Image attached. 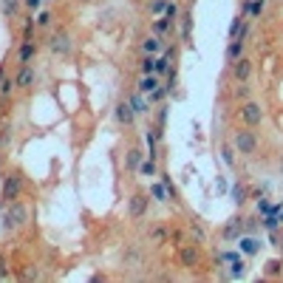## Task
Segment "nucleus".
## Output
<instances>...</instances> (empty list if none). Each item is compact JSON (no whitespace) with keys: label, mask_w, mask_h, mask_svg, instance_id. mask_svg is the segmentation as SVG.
<instances>
[{"label":"nucleus","mask_w":283,"mask_h":283,"mask_svg":"<svg viewBox=\"0 0 283 283\" xmlns=\"http://www.w3.org/2000/svg\"><path fill=\"white\" fill-rule=\"evenodd\" d=\"M161 176V184L167 187V195H170V201H176L178 193H176V184H173V178H170V173H159Z\"/></svg>","instance_id":"393cba45"},{"label":"nucleus","mask_w":283,"mask_h":283,"mask_svg":"<svg viewBox=\"0 0 283 283\" xmlns=\"http://www.w3.org/2000/svg\"><path fill=\"white\" fill-rule=\"evenodd\" d=\"M232 77H235V82H247L252 77V60L241 57L238 62H232Z\"/></svg>","instance_id":"6e6552de"},{"label":"nucleus","mask_w":283,"mask_h":283,"mask_svg":"<svg viewBox=\"0 0 283 283\" xmlns=\"http://www.w3.org/2000/svg\"><path fill=\"white\" fill-rule=\"evenodd\" d=\"M0 144H3V136H0Z\"/></svg>","instance_id":"37998d69"},{"label":"nucleus","mask_w":283,"mask_h":283,"mask_svg":"<svg viewBox=\"0 0 283 283\" xmlns=\"http://www.w3.org/2000/svg\"><path fill=\"white\" fill-rule=\"evenodd\" d=\"M167 235H170V232L164 230V227H153V230H150V241L156 244V247H159V244H164V241H167Z\"/></svg>","instance_id":"a878e982"},{"label":"nucleus","mask_w":283,"mask_h":283,"mask_svg":"<svg viewBox=\"0 0 283 283\" xmlns=\"http://www.w3.org/2000/svg\"><path fill=\"white\" fill-rule=\"evenodd\" d=\"M164 97H167V88H164V85H159V88L153 91V94H147V99H150V105H153V102H161Z\"/></svg>","instance_id":"f704fd0d"},{"label":"nucleus","mask_w":283,"mask_h":283,"mask_svg":"<svg viewBox=\"0 0 283 283\" xmlns=\"http://www.w3.org/2000/svg\"><path fill=\"white\" fill-rule=\"evenodd\" d=\"M278 269H281V264H278V261H272V264H269V269H266V272H269V275H278Z\"/></svg>","instance_id":"79ce46f5"},{"label":"nucleus","mask_w":283,"mask_h":283,"mask_svg":"<svg viewBox=\"0 0 283 283\" xmlns=\"http://www.w3.org/2000/svg\"><path fill=\"white\" fill-rule=\"evenodd\" d=\"M221 159L227 161L230 167H235V147H232V144H224L221 147Z\"/></svg>","instance_id":"c85d7f7f"},{"label":"nucleus","mask_w":283,"mask_h":283,"mask_svg":"<svg viewBox=\"0 0 283 283\" xmlns=\"http://www.w3.org/2000/svg\"><path fill=\"white\" fill-rule=\"evenodd\" d=\"M48 48H51L57 57H68L71 48H74V40H71L68 31H57V34L48 37Z\"/></svg>","instance_id":"20e7f679"},{"label":"nucleus","mask_w":283,"mask_h":283,"mask_svg":"<svg viewBox=\"0 0 283 283\" xmlns=\"http://www.w3.org/2000/svg\"><path fill=\"white\" fill-rule=\"evenodd\" d=\"M114 119H116L119 125H125V128H131V125L136 122V111H133L131 99H122V102L114 108Z\"/></svg>","instance_id":"0eeeda50"},{"label":"nucleus","mask_w":283,"mask_h":283,"mask_svg":"<svg viewBox=\"0 0 283 283\" xmlns=\"http://www.w3.org/2000/svg\"><path fill=\"white\" fill-rule=\"evenodd\" d=\"M139 71L142 74H156V57H153V54H144L142 62H139Z\"/></svg>","instance_id":"5701e85b"},{"label":"nucleus","mask_w":283,"mask_h":283,"mask_svg":"<svg viewBox=\"0 0 283 283\" xmlns=\"http://www.w3.org/2000/svg\"><path fill=\"white\" fill-rule=\"evenodd\" d=\"M125 266H142V252L139 249H133V247L125 249Z\"/></svg>","instance_id":"4be33fe9"},{"label":"nucleus","mask_w":283,"mask_h":283,"mask_svg":"<svg viewBox=\"0 0 283 283\" xmlns=\"http://www.w3.org/2000/svg\"><path fill=\"white\" fill-rule=\"evenodd\" d=\"M14 82H17V88H20V91L31 88V85H34V71L28 68V65H20V71H17V77H14Z\"/></svg>","instance_id":"ddd939ff"},{"label":"nucleus","mask_w":283,"mask_h":283,"mask_svg":"<svg viewBox=\"0 0 283 283\" xmlns=\"http://www.w3.org/2000/svg\"><path fill=\"white\" fill-rule=\"evenodd\" d=\"M178 261H181V266L193 269V266H198L201 255H198V249H195V247H181V252H178Z\"/></svg>","instance_id":"9b49d317"},{"label":"nucleus","mask_w":283,"mask_h":283,"mask_svg":"<svg viewBox=\"0 0 283 283\" xmlns=\"http://www.w3.org/2000/svg\"><path fill=\"white\" fill-rule=\"evenodd\" d=\"M190 232H193L198 241H207V235H204V230L198 227V221H190Z\"/></svg>","instance_id":"58836bf2"},{"label":"nucleus","mask_w":283,"mask_h":283,"mask_svg":"<svg viewBox=\"0 0 283 283\" xmlns=\"http://www.w3.org/2000/svg\"><path fill=\"white\" fill-rule=\"evenodd\" d=\"M23 3H26L31 11H40V3H43V0H23Z\"/></svg>","instance_id":"a19ab883"},{"label":"nucleus","mask_w":283,"mask_h":283,"mask_svg":"<svg viewBox=\"0 0 283 283\" xmlns=\"http://www.w3.org/2000/svg\"><path fill=\"white\" fill-rule=\"evenodd\" d=\"M167 3H170V0H153V3H150V14H153V17H164Z\"/></svg>","instance_id":"cd10ccee"},{"label":"nucleus","mask_w":283,"mask_h":283,"mask_svg":"<svg viewBox=\"0 0 283 283\" xmlns=\"http://www.w3.org/2000/svg\"><path fill=\"white\" fill-rule=\"evenodd\" d=\"M144 156H147V153H142L139 147H131V150H128V156H125V164H128V170H133V173H136V167L142 164V159H144Z\"/></svg>","instance_id":"a211bd4d"},{"label":"nucleus","mask_w":283,"mask_h":283,"mask_svg":"<svg viewBox=\"0 0 283 283\" xmlns=\"http://www.w3.org/2000/svg\"><path fill=\"white\" fill-rule=\"evenodd\" d=\"M37 57V43H31V40H26V43L17 48V62L20 65H28V62Z\"/></svg>","instance_id":"f8f14e48"},{"label":"nucleus","mask_w":283,"mask_h":283,"mask_svg":"<svg viewBox=\"0 0 283 283\" xmlns=\"http://www.w3.org/2000/svg\"><path fill=\"white\" fill-rule=\"evenodd\" d=\"M235 97H238V99H244V102L249 99V85H247V82H241V85H235Z\"/></svg>","instance_id":"e433bc0d"},{"label":"nucleus","mask_w":283,"mask_h":283,"mask_svg":"<svg viewBox=\"0 0 283 283\" xmlns=\"http://www.w3.org/2000/svg\"><path fill=\"white\" fill-rule=\"evenodd\" d=\"M147 207H150V198L144 193H133L131 201H128V215H131L133 221H139V218H144L147 215Z\"/></svg>","instance_id":"39448f33"},{"label":"nucleus","mask_w":283,"mask_h":283,"mask_svg":"<svg viewBox=\"0 0 283 283\" xmlns=\"http://www.w3.org/2000/svg\"><path fill=\"white\" fill-rule=\"evenodd\" d=\"M238 114H241V119H244L247 128H258V125L264 122V108H261V102H255V99H247V102L238 108Z\"/></svg>","instance_id":"7ed1b4c3"},{"label":"nucleus","mask_w":283,"mask_h":283,"mask_svg":"<svg viewBox=\"0 0 283 283\" xmlns=\"http://www.w3.org/2000/svg\"><path fill=\"white\" fill-rule=\"evenodd\" d=\"M51 17H54V14H51L48 9L37 11V20H34V23H37V28H48V26H51Z\"/></svg>","instance_id":"bb28decb"},{"label":"nucleus","mask_w":283,"mask_h":283,"mask_svg":"<svg viewBox=\"0 0 283 283\" xmlns=\"http://www.w3.org/2000/svg\"><path fill=\"white\" fill-rule=\"evenodd\" d=\"M37 28V23H34V17H26V23H23V34H26V40L31 37V31Z\"/></svg>","instance_id":"4c0bfd02"},{"label":"nucleus","mask_w":283,"mask_h":283,"mask_svg":"<svg viewBox=\"0 0 283 283\" xmlns=\"http://www.w3.org/2000/svg\"><path fill=\"white\" fill-rule=\"evenodd\" d=\"M14 85H17V82L11 80V77H6V80L0 82V97L6 99V97H9V94H11V88H14Z\"/></svg>","instance_id":"72a5a7b5"},{"label":"nucleus","mask_w":283,"mask_h":283,"mask_svg":"<svg viewBox=\"0 0 283 283\" xmlns=\"http://www.w3.org/2000/svg\"><path fill=\"white\" fill-rule=\"evenodd\" d=\"M136 173H139L142 178H153V176H159V167H156V159H142V164L136 167Z\"/></svg>","instance_id":"dca6fc26"},{"label":"nucleus","mask_w":283,"mask_h":283,"mask_svg":"<svg viewBox=\"0 0 283 283\" xmlns=\"http://www.w3.org/2000/svg\"><path fill=\"white\" fill-rule=\"evenodd\" d=\"M161 45H164V40H161L159 34H150L142 40V54H159Z\"/></svg>","instance_id":"2eb2a0df"},{"label":"nucleus","mask_w":283,"mask_h":283,"mask_svg":"<svg viewBox=\"0 0 283 283\" xmlns=\"http://www.w3.org/2000/svg\"><path fill=\"white\" fill-rule=\"evenodd\" d=\"M131 105H133V111H136V116H144V114H150V99L144 97L142 91H136V94H131Z\"/></svg>","instance_id":"9d476101"},{"label":"nucleus","mask_w":283,"mask_h":283,"mask_svg":"<svg viewBox=\"0 0 283 283\" xmlns=\"http://www.w3.org/2000/svg\"><path fill=\"white\" fill-rule=\"evenodd\" d=\"M281 164H283V161H281Z\"/></svg>","instance_id":"c03bdc74"},{"label":"nucleus","mask_w":283,"mask_h":283,"mask_svg":"<svg viewBox=\"0 0 283 283\" xmlns=\"http://www.w3.org/2000/svg\"><path fill=\"white\" fill-rule=\"evenodd\" d=\"M147 193H150V198H153V201H159V204L170 201V195H167V187L161 184V181H150V187H147Z\"/></svg>","instance_id":"f3484780"},{"label":"nucleus","mask_w":283,"mask_h":283,"mask_svg":"<svg viewBox=\"0 0 283 283\" xmlns=\"http://www.w3.org/2000/svg\"><path fill=\"white\" fill-rule=\"evenodd\" d=\"M0 9H3L6 17H14L20 11V0H0Z\"/></svg>","instance_id":"b1692460"},{"label":"nucleus","mask_w":283,"mask_h":283,"mask_svg":"<svg viewBox=\"0 0 283 283\" xmlns=\"http://www.w3.org/2000/svg\"><path fill=\"white\" fill-rule=\"evenodd\" d=\"M178 14H181L178 3H173V0H170V3H167V9H164V17H167L170 23H176V20H178Z\"/></svg>","instance_id":"c756f323"},{"label":"nucleus","mask_w":283,"mask_h":283,"mask_svg":"<svg viewBox=\"0 0 283 283\" xmlns=\"http://www.w3.org/2000/svg\"><path fill=\"white\" fill-rule=\"evenodd\" d=\"M6 258H0V281H9V269H6Z\"/></svg>","instance_id":"ea45409f"},{"label":"nucleus","mask_w":283,"mask_h":283,"mask_svg":"<svg viewBox=\"0 0 283 283\" xmlns=\"http://www.w3.org/2000/svg\"><path fill=\"white\" fill-rule=\"evenodd\" d=\"M190 26H193V17L190 14H184V23H181V40H190Z\"/></svg>","instance_id":"c9c22d12"},{"label":"nucleus","mask_w":283,"mask_h":283,"mask_svg":"<svg viewBox=\"0 0 283 283\" xmlns=\"http://www.w3.org/2000/svg\"><path fill=\"white\" fill-rule=\"evenodd\" d=\"M241 249H244L247 255H252V252H258V241L255 238H241Z\"/></svg>","instance_id":"473e14b6"},{"label":"nucleus","mask_w":283,"mask_h":283,"mask_svg":"<svg viewBox=\"0 0 283 283\" xmlns=\"http://www.w3.org/2000/svg\"><path fill=\"white\" fill-rule=\"evenodd\" d=\"M28 215H31V212H28V207L17 198V201H9L3 221H6V227H9V230H20V227H26V224H28Z\"/></svg>","instance_id":"f257e3e1"},{"label":"nucleus","mask_w":283,"mask_h":283,"mask_svg":"<svg viewBox=\"0 0 283 283\" xmlns=\"http://www.w3.org/2000/svg\"><path fill=\"white\" fill-rule=\"evenodd\" d=\"M20 193H23V178H20L17 173L6 176V181H3V190H0V198H6V201H17Z\"/></svg>","instance_id":"423d86ee"},{"label":"nucleus","mask_w":283,"mask_h":283,"mask_svg":"<svg viewBox=\"0 0 283 283\" xmlns=\"http://www.w3.org/2000/svg\"><path fill=\"white\" fill-rule=\"evenodd\" d=\"M244 11H247V17H261L264 14V0H247Z\"/></svg>","instance_id":"aec40b11"},{"label":"nucleus","mask_w":283,"mask_h":283,"mask_svg":"<svg viewBox=\"0 0 283 283\" xmlns=\"http://www.w3.org/2000/svg\"><path fill=\"white\" fill-rule=\"evenodd\" d=\"M164 122H167V105H159V111H156V128H159V133L164 128Z\"/></svg>","instance_id":"2f4dec72"},{"label":"nucleus","mask_w":283,"mask_h":283,"mask_svg":"<svg viewBox=\"0 0 283 283\" xmlns=\"http://www.w3.org/2000/svg\"><path fill=\"white\" fill-rule=\"evenodd\" d=\"M161 82H159V74H142V80H139V91L147 97V94H153V91L159 88Z\"/></svg>","instance_id":"4468645a"},{"label":"nucleus","mask_w":283,"mask_h":283,"mask_svg":"<svg viewBox=\"0 0 283 283\" xmlns=\"http://www.w3.org/2000/svg\"><path fill=\"white\" fill-rule=\"evenodd\" d=\"M241 230H244V224H241V218H232L227 227H224V238L227 241H232V238H238L241 235Z\"/></svg>","instance_id":"6ab92c4d"},{"label":"nucleus","mask_w":283,"mask_h":283,"mask_svg":"<svg viewBox=\"0 0 283 283\" xmlns=\"http://www.w3.org/2000/svg\"><path fill=\"white\" fill-rule=\"evenodd\" d=\"M244 48H247V40H244V37L230 40V45H227V62H238L241 57H244Z\"/></svg>","instance_id":"1a4fd4ad"},{"label":"nucleus","mask_w":283,"mask_h":283,"mask_svg":"<svg viewBox=\"0 0 283 283\" xmlns=\"http://www.w3.org/2000/svg\"><path fill=\"white\" fill-rule=\"evenodd\" d=\"M232 147L241 156H255L258 153V136L252 131H235L232 133Z\"/></svg>","instance_id":"f03ea898"},{"label":"nucleus","mask_w":283,"mask_h":283,"mask_svg":"<svg viewBox=\"0 0 283 283\" xmlns=\"http://www.w3.org/2000/svg\"><path fill=\"white\" fill-rule=\"evenodd\" d=\"M170 31H173V23H170L167 17H159V20H153V34L164 37V34H170Z\"/></svg>","instance_id":"412c9836"},{"label":"nucleus","mask_w":283,"mask_h":283,"mask_svg":"<svg viewBox=\"0 0 283 283\" xmlns=\"http://www.w3.org/2000/svg\"><path fill=\"white\" fill-rule=\"evenodd\" d=\"M232 201H235V204H244V201H247V187H244V184H235V187H232Z\"/></svg>","instance_id":"7c9ffc66"}]
</instances>
